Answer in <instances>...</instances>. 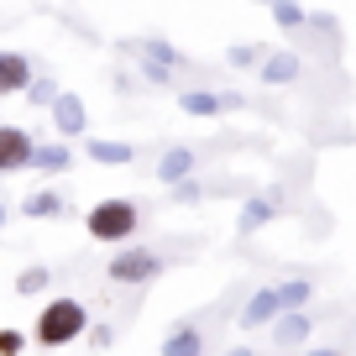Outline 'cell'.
<instances>
[{
  "label": "cell",
  "mask_w": 356,
  "mask_h": 356,
  "mask_svg": "<svg viewBox=\"0 0 356 356\" xmlns=\"http://www.w3.org/2000/svg\"><path fill=\"white\" fill-rule=\"evenodd\" d=\"M47 289H53V273H47L42 262L22 267V273H16V283H11V293H16V299H37V293H47Z\"/></svg>",
  "instance_id": "cell-16"
},
{
  "label": "cell",
  "mask_w": 356,
  "mask_h": 356,
  "mask_svg": "<svg viewBox=\"0 0 356 356\" xmlns=\"http://www.w3.org/2000/svg\"><path fill=\"white\" fill-rule=\"evenodd\" d=\"M53 131H58V142H74V136H84L89 131V111H84V100H79L74 89H63V95H58L53 100Z\"/></svg>",
  "instance_id": "cell-6"
},
{
  "label": "cell",
  "mask_w": 356,
  "mask_h": 356,
  "mask_svg": "<svg viewBox=\"0 0 356 356\" xmlns=\"http://www.w3.org/2000/svg\"><path fill=\"white\" fill-rule=\"evenodd\" d=\"M178 111H184V115H225V111H241V95H215V89H184V95H178Z\"/></svg>",
  "instance_id": "cell-11"
},
{
  "label": "cell",
  "mask_w": 356,
  "mask_h": 356,
  "mask_svg": "<svg viewBox=\"0 0 356 356\" xmlns=\"http://www.w3.org/2000/svg\"><path fill=\"white\" fill-rule=\"evenodd\" d=\"M299 79V58L293 53H267L262 58V84H293Z\"/></svg>",
  "instance_id": "cell-18"
},
{
  "label": "cell",
  "mask_w": 356,
  "mask_h": 356,
  "mask_svg": "<svg viewBox=\"0 0 356 356\" xmlns=\"http://www.w3.org/2000/svg\"><path fill=\"white\" fill-rule=\"evenodd\" d=\"M32 58L16 53V47H0V100L6 95H26V84H32Z\"/></svg>",
  "instance_id": "cell-10"
},
{
  "label": "cell",
  "mask_w": 356,
  "mask_h": 356,
  "mask_svg": "<svg viewBox=\"0 0 356 356\" xmlns=\"http://www.w3.org/2000/svg\"><path fill=\"white\" fill-rule=\"evenodd\" d=\"M68 168H74V147H68V142H37V152H32V173L58 178V173H68Z\"/></svg>",
  "instance_id": "cell-14"
},
{
  "label": "cell",
  "mask_w": 356,
  "mask_h": 356,
  "mask_svg": "<svg viewBox=\"0 0 356 356\" xmlns=\"http://www.w3.org/2000/svg\"><path fill=\"white\" fill-rule=\"evenodd\" d=\"M84 152H89V163H100V168H126V163H136V147H131V142H115V136H89Z\"/></svg>",
  "instance_id": "cell-12"
},
{
  "label": "cell",
  "mask_w": 356,
  "mask_h": 356,
  "mask_svg": "<svg viewBox=\"0 0 356 356\" xmlns=\"http://www.w3.org/2000/svg\"><path fill=\"white\" fill-rule=\"evenodd\" d=\"M131 47L142 53V63H157V68H178V63H184L168 37H142V42H131Z\"/></svg>",
  "instance_id": "cell-17"
},
{
  "label": "cell",
  "mask_w": 356,
  "mask_h": 356,
  "mask_svg": "<svg viewBox=\"0 0 356 356\" xmlns=\"http://www.w3.org/2000/svg\"><path fill=\"white\" fill-rule=\"evenodd\" d=\"M84 341L95 346V351H111V346H115V325H105V320H100V325H89Z\"/></svg>",
  "instance_id": "cell-24"
},
{
  "label": "cell",
  "mask_w": 356,
  "mask_h": 356,
  "mask_svg": "<svg viewBox=\"0 0 356 356\" xmlns=\"http://www.w3.org/2000/svg\"><path fill=\"white\" fill-rule=\"evenodd\" d=\"M278 299H283V314H289V309H309L314 283H309V278H283V283H278Z\"/></svg>",
  "instance_id": "cell-19"
},
{
  "label": "cell",
  "mask_w": 356,
  "mask_h": 356,
  "mask_svg": "<svg viewBox=\"0 0 356 356\" xmlns=\"http://www.w3.org/2000/svg\"><path fill=\"white\" fill-rule=\"evenodd\" d=\"M157 356H204V335H200V325L194 320H178L173 330L163 335V351Z\"/></svg>",
  "instance_id": "cell-13"
},
{
  "label": "cell",
  "mask_w": 356,
  "mask_h": 356,
  "mask_svg": "<svg viewBox=\"0 0 356 356\" xmlns=\"http://www.w3.org/2000/svg\"><path fill=\"white\" fill-rule=\"evenodd\" d=\"M225 356H257V351H252V346H231Z\"/></svg>",
  "instance_id": "cell-28"
},
{
  "label": "cell",
  "mask_w": 356,
  "mask_h": 356,
  "mask_svg": "<svg viewBox=\"0 0 356 356\" xmlns=\"http://www.w3.org/2000/svg\"><path fill=\"white\" fill-rule=\"evenodd\" d=\"M58 95H63V89H58V79H47V74H37L32 84H26V105H37V111H53Z\"/></svg>",
  "instance_id": "cell-20"
},
{
  "label": "cell",
  "mask_w": 356,
  "mask_h": 356,
  "mask_svg": "<svg viewBox=\"0 0 356 356\" xmlns=\"http://www.w3.org/2000/svg\"><path fill=\"white\" fill-rule=\"evenodd\" d=\"M200 173V152H194V147H168L163 157H157V184H168V189H178V184H184V178H194Z\"/></svg>",
  "instance_id": "cell-8"
},
{
  "label": "cell",
  "mask_w": 356,
  "mask_h": 356,
  "mask_svg": "<svg viewBox=\"0 0 356 356\" xmlns=\"http://www.w3.org/2000/svg\"><path fill=\"white\" fill-rule=\"evenodd\" d=\"M267 330H273V346H278V356H283V351H309L314 320H309V309H289V314H278V320L267 325Z\"/></svg>",
  "instance_id": "cell-5"
},
{
  "label": "cell",
  "mask_w": 356,
  "mask_h": 356,
  "mask_svg": "<svg viewBox=\"0 0 356 356\" xmlns=\"http://www.w3.org/2000/svg\"><path fill=\"white\" fill-rule=\"evenodd\" d=\"M6 220H11V210H6V204H0V231H6Z\"/></svg>",
  "instance_id": "cell-29"
},
{
  "label": "cell",
  "mask_w": 356,
  "mask_h": 356,
  "mask_svg": "<svg viewBox=\"0 0 356 356\" xmlns=\"http://www.w3.org/2000/svg\"><path fill=\"white\" fill-rule=\"evenodd\" d=\"M304 356H341V351H335V346H309Z\"/></svg>",
  "instance_id": "cell-27"
},
{
  "label": "cell",
  "mask_w": 356,
  "mask_h": 356,
  "mask_svg": "<svg viewBox=\"0 0 356 356\" xmlns=\"http://www.w3.org/2000/svg\"><path fill=\"white\" fill-rule=\"evenodd\" d=\"M283 314V299H278V283L273 289H257L252 299L241 304V330H267V325Z\"/></svg>",
  "instance_id": "cell-9"
},
{
  "label": "cell",
  "mask_w": 356,
  "mask_h": 356,
  "mask_svg": "<svg viewBox=\"0 0 356 356\" xmlns=\"http://www.w3.org/2000/svg\"><path fill=\"white\" fill-rule=\"evenodd\" d=\"M142 79H147V84H157V89H168V84H173V68H157V63H142Z\"/></svg>",
  "instance_id": "cell-26"
},
{
  "label": "cell",
  "mask_w": 356,
  "mask_h": 356,
  "mask_svg": "<svg viewBox=\"0 0 356 356\" xmlns=\"http://www.w3.org/2000/svg\"><path fill=\"white\" fill-rule=\"evenodd\" d=\"M84 231H89V241H100V246H126L142 231V204L126 200V194H111V200L84 210Z\"/></svg>",
  "instance_id": "cell-2"
},
{
  "label": "cell",
  "mask_w": 356,
  "mask_h": 356,
  "mask_svg": "<svg viewBox=\"0 0 356 356\" xmlns=\"http://www.w3.org/2000/svg\"><path fill=\"white\" fill-rule=\"evenodd\" d=\"M26 341H32L26 330H16V325H0V356H26Z\"/></svg>",
  "instance_id": "cell-23"
},
{
  "label": "cell",
  "mask_w": 356,
  "mask_h": 356,
  "mask_svg": "<svg viewBox=\"0 0 356 356\" xmlns=\"http://www.w3.org/2000/svg\"><path fill=\"white\" fill-rule=\"evenodd\" d=\"M262 58H267V53H262L257 42H236L231 53H225V63H231V68H252V63L262 68Z\"/></svg>",
  "instance_id": "cell-22"
},
{
  "label": "cell",
  "mask_w": 356,
  "mask_h": 356,
  "mask_svg": "<svg viewBox=\"0 0 356 356\" xmlns=\"http://www.w3.org/2000/svg\"><path fill=\"white\" fill-rule=\"evenodd\" d=\"M32 131L26 126H0V178H11V173H26L32 168Z\"/></svg>",
  "instance_id": "cell-4"
},
{
  "label": "cell",
  "mask_w": 356,
  "mask_h": 356,
  "mask_svg": "<svg viewBox=\"0 0 356 356\" xmlns=\"http://www.w3.org/2000/svg\"><path fill=\"white\" fill-rule=\"evenodd\" d=\"M283 215V200L278 194H257V200H246L241 210H236V236H257L262 225H273Z\"/></svg>",
  "instance_id": "cell-7"
},
{
  "label": "cell",
  "mask_w": 356,
  "mask_h": 356,
  "mask_svg": "<svg viewBox=\"0 0 356 356\" xmlns=\"http://www.w3.org/2000/svg\"><path fill=\"white\" fill-rule=\"evenodd\" d=\"M267 11H273L278 26H304V22H309V11H304L299 0H267Z\"/></svg>",
  "instance_id": "cell-21"
},
{
  "label": "cell",
  "mask_w": 356,
  "mask_h": 356,
  "mask_svg": "<svg viewBox=\"0 0 356 356\" xmlns=\"http://www.w3.org/2000/svg\"><path fill=\"white\" fill-rule=\"evenodd\" d=\"M173 200H178V204H194V200H204V184H200V178H184V184L173 189Z\"/></svg>",
  "instance_id": "cell-25"
},
{
  "label": "cell",
  "mask_w": 356,
  "mask_h": 356,
  "mask_svg": "<svg viewBox=\"0 0 356 356\" xmlns=\"http://www.w3.org/2000/svg\"><path fill=\"white\" fill-rule=\"evenodd\" d=\"M63 210H68V200H63L58 189H32V194L22 200V215H26V220H58Z\"/></svg>",
  "instance_id": "cell-15"
},
{
  "label": "cell",
  "mask_w": 356,
  "mask_h": 356,
  "mask_svg": "<svg viewBox=\"0 0 356 356\" xmlns=\"http://www.w3.org/2000/svg\"><path fill=\"white\" fill-rule=\"evenodd\" d=\"M79 335H89V309L74 299V293H58V299H47L42 309H37L32 341L42 346V351H63V346H74Z\"/></svg>",
  "instance_id": "cell-1"
},
{
  "label": "cell",
  "mask_w": 356,
  "mask_h": 356,
  "mask_svg": "<svg viewBox=\"0 0 356 356\" xmlns=\"http://www.w3.org/2000/svg\"><path fill=\"white\" fill-rule=\"evenodd\" d=\"M163 257L152 252V246H121V252L111 257V283H121V289H147V283H157L163 278Z\"/></svg>",
  "instance_id": "cell-3"
}]
</instances>
